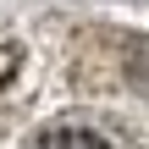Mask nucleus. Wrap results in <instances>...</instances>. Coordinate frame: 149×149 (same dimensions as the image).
<instances>
[{"label":"nucleus","mask_w":149,"mask_h":149,"mask_svg":"<svg viewBox=\"0 0 149 149\" xmlns=\"http://www.w3.org/2000/svg\"><path fill=\"white\" fill-rule=\"evenodd\" d=\"M44 149H111V138H100L94 127H55L44 133Z\"/></svg>","instance_id":"nucleus-1"}]
</instances>
